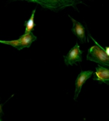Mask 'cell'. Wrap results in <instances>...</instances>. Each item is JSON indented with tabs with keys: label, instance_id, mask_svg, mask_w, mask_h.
<instances>
[{
	"label": "cell",
	"instance_id": "obj_1",
	"mask_svg": "<svg viewBox=\"0 0 109 121\" xmlns=\"http://www.w3.org/2000/svg\"><path fill=\"white\" fill-rule=\"evenodd\" d=\"M87 60L94 61L103 66L109 67V56L106 53L105 49L99 45L98 43L88 49Z\"/></svg>",
	"mask_w": 109,
	"mask_h": 121
},
{
	"label": "cell",
	"instance_id": "obj_2",
	"mask_svg": "<svg viewBox=\"0 0 109 121\" xmlns=\"http://www.w3.org/2000/svg\"><path fill=\"white\" fill-rule=\"evenodd\" d=\"M31 2H36L40 4L43 8L48 9L54 11H58L64 9L66 6H72L75 8V5L79 3H81V1H70V0H54V1H46V0H34V1H28Z\"/></svg>",
	"mask_w": 109,
	"mask_h": 121
},
{
	"label": "cell",
	"instance_id": "obj_3",
	"mask_svg": "<svg viewBox=\"0 0 109 121\" xmlns=\"http://www.w3.org/2000/svg\"><path fill=\"white\" fill-rule=\"evenodd\" d=\"M37 38L34 35L33 33H30L28 34H24L20 37L19 39L15 40H0V43L9 45L15 48L18 50H22L24 48H29L32 43L36 40Z\"/></svg>",
	"mask_w": 109,
	"mask_h": 121
},
{
	"label": "cell",
	"instance_id": "obj_4",
	"mask_svg": "<svg viewBox=\"0 0 109 121\" xmlns=\"http://www.w3.org/2000/svg\"><path fill=\"white\" fill-rule=\"evenodd\" d=\"M82 53L83 52L80 49L79 45L76 43L71 49L67 55L64 56L65 63L66 65H73L76 62L82 61Z\"/></svg>",
	"mask_w": 109,
	"mask_h": 121
},
{
	"label": "cell",
	"instance_id": "obj_5",
	"mask_svg": "<svg viewBox=\"0 0 109 121\" xmlns=\"http://www.w3.org/2000/svg\"><path fill=\"white\" fill-rule=\"evenodd\" d=\"M93 71L91 70H88V71H82L79 73V74L78 75L76 82H75V94H74V99L76 100L77 99V97L79 96L81 88L83 86V85L85 83V82L92 75Z\"/></svg>",
	"mask_w": 109,
	"mask_h": 121
},
{
	"label": "cell",
	"instance_id": "obj_6",
	"mask_svg": "<svg viewBox=\"0 0 109 121\" xmlns=\"http://www.w3.org/2000/svg\"><path fill=\"white\" fill-rule=\"evenodd\" d=\"M94 80L109 85V69L102 66L96 68V72L94 74Z\"/></svg>",
	"mask_w": 109,
	"mask_h": 121
},
{
	"label": "cell",
	"instance_id": "obj_7",
	"mask_svg": "<svg viewBox=\"0 0 109 121\" xmlns=\"http://www.w3.org/2000/svg\"><path fill=\"white\" fill-rule=\"evenodd\" d=\"M71 20L73 22V26L72 29V33L77 37L83 43H85L86 38H85V28L84 26L81 24L80 22H77L76 20H75L74 19H73L72 17H70Z\"/></svg>",
	"mask_w": 109,
	"mask_h": 121
},
{
	"label": "cell",
	"instance_id": "obj_8",
	"mask_svg": "<svg viewBox=\"0 0 109 121\" xmlns=\"http://www.w3.org/2000/svg\"><path fill=\"white\" fill-rule=\"evenodd\" d=\"M35 13H36V9H34L32 11V13H31V15L30 18L27 21H26L24 22V26H25L24 34H28L32 33L31 31L34 30V27L36 26V24H35V22H34Z\"/></svg>",
	"mask_w": 109,
	"mask_h": 121
},
{
	"label": "cell",
	"instance_id": "obj_9",
	"mask_svg": "<svg viewBox=\"0 0 109 121\" xmlns=\"http://www.w3.org/2000/svg\"><path fill=\"white\" fill-rule=\"evenodd\" d=\"M2 107H3V104H0V121H2V120H1V116L3 115Z\"/></svg>",
	"mask_w": 109,
	"mask_h": 121
},
{
	"label": "cell",
	"instance_id": "obj_10",
	"mask_svg": "<svg viewBox=\"0 0 109 121\" xmlns=\"http://www.w3.org/2000/svg\"><path fill=\"white\" fill-rule=\"evenodd\" d=\"M105 49H105L106 53V54H107L109 56V47H106Z\"/></svg>",
	"mask_w": 109,
	"mask_h": 121
}]
</instances>
